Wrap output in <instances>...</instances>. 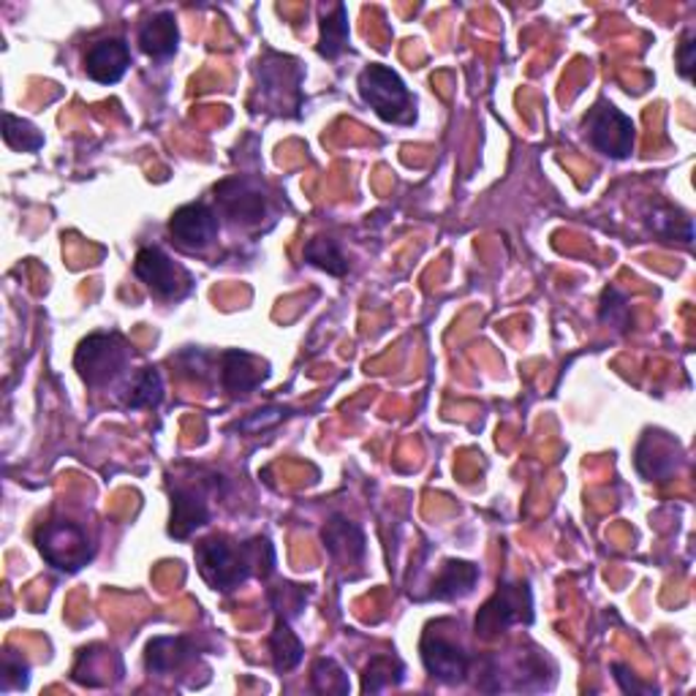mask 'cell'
Segmentation results:
<instances>
[{
    "label": "cell",
    "instance_id": "obj_9",
    "mask_svg": "<svg viewBox=\"0 0 696 696\" xmlns=\"http://www.w3.org/2000/svg\"><path fill=\"white\" fill-rule=\"evenodd\" d=\"M419 653H422L424 669L435 681L454 686V683H463L465 675H471V664L474 662H471V656L457 640H452L450 634L441 631V621L430 623L428 631H424Z\"/></svg>",
    "mask_w": 696,
    "mask_h": 696
},
{
    "label": "cell",
    "instance_id": "obj_2",
    "mask_svg": "<svg viewBox=\"0 0 696 696\" xmlns=\"http://www.w3.org/2000/svg\"><path fill=\"white\" fill-rule=\"evenodd\" d=\"M131 365V348L117 333H93L82 340L74 354L80 379L93 389L109 387Z\"/></svg>",
    "mask_w": 696,
    "mask_h": 696
},
{
    "label": "cell",
    "instance_id": "obj_5",
    "mask_svg": "<svg viewBox=\"0 0 696 696\" xmlns=\"http://www.w3.org/2000/svg\"><path fill=\"white\" fill-rule=\"evenodd\" d=\"M35 547L41 558L57 571H80L93 560V541L85 528L71 520H50L35 530Z\"/></svg>",
    "mask_w": 696,
    "mask_h": 696
},
{
    "label": "cell",
    "instance_id": "obj_1",
    "mask_svg": "<svg viewBox=\"0 0 696 696\" xmlns=\"http://www.w3.org/2000/svg\"><path fill=\"white\" fill-rule=\"evenodd\" d=\"M197 566L212 591L232 593L234 588L247 582L251 574H273L275 550L262 536L245 541V545L229 541L226 536H210L197 545Z\"/></svg>",
    "mask_w": 696,
    "mask_h": 696
},
{
    "label": "cell",
    "instance_id": "obj_4",
    "mask_svg": "<svg viewBox=\"0 0 696 696\" xmlns=\"http://www.w3.org/2000/svg\"><path fill=\"white\" fill-rule=\"evenodd\" d=\"M530 626L534 623V599L528 582H504L498 586L485 607L476 615L474 631L479 640H495L512 626Z\"/></svg>",
    "mask_w": 696,
    "mask_h": 696
},
{
    "label": "cell",
    "instance_id": "obj_7",
    "mask_svg": "<svg viewBox=\"0 0 696 696\" xmlns=\"http://www.w3.org/2000/svg\"><path fill=\"white\" fill-rule=\"evenodd\" d=\"M299 82H303V68L294 57L267 52L259 61V91H262L264 104L278 115L286 109H294V115H297L299 104H303Z\"/></svg>",
    "mask_w": 696,
    "mask_h": 696
},
{
    "label": "cell",
    "instance_id": "obj_15",
    "mask_svg": "<svg viewBox=\"0 0 696 696\" xmlns=\"http://www.w3.org/2000/svg\"><path fill=\"white\" fill-rule=\"evenodd\" d=\"M324 545H327V552L333 556V560L338 563H359L365 558V534L359 525H354L346 517L335 515L333 520L324 525L321 530Z\"/></svg>",
    "mask_w": 696,
    "mask_h": 696
},
{
    "label": "cell",
    "instance_id": "obj_31",
    "mask_svg": "<svg viewBox=\"0 0 696 696\" xmlns=\"http://www.w3.org/2000/svg\"><path fill=\"white\" fill-rule=\"evenodd\" d=\"M283 416H286V411H283V409L256 411V416L245 419V422H240L238 428L245 430V433H256V430H264V428H273V424H278Z\"/></svg>",
    "mask_w": 696,
    "mask_h": 696
},
{
    "label": "cell",
    "instance_id": "obj_23",
    "mask_svg": "<svg viewBox=\"0 0 696 696\" xmlns=\"http://www.w3.org/2000/svg\"><path fill=\"white\" fill-rule=\"evenodd\" d=\"M647 226L664 240H681V243H692L694 240V223L686 212L672 210L666 204H656L647 215Z\"/></svg>",
    "mask_w": 696,
    "mask_h": 696
},
{
    "label": "cell",
    "instance_id": "obj_6",
    "mask_svg": "<svg viewBox=\"0 0 696 696\" xmlns=\"http://www.w3.org/2000/svg\"><path fill=\"white\" fill-rule=\"evenodd\" d=\"M582 128H586V137L593 150H599L601 156L629 158L634 152V123L607 98L588 109Z\"/></svg>",
    "mask_w": 696,
    "mask_h": 696
},
{
    "label": "cell",
    "instance_id": "obj_21",
    "mask_svg": "<svg viewBox=\"0 0 696 696\" xmlns=\"http://www.w3.org/2000/svg\"><path fill=\"white\" fill-rule=\"evenodd\" d=\"M348 44V11L344 3H335L333 11H324L321 39H318V52L327 61H335Z\"/></svg>",
    "mask_w": 696,
    "mask_h": 696
},
{
    "label": "cell",
    "instance_id": "obj_25",
    "mask_svg": "<svg viewBox=\"0 0 696 696\" xmlns=\"http://www.w3.org/2000/svg\"><path fill=\"white\" fill-rule=\"evenodd\" d=\"M3 139L6 145L20 152H35L44 147V137H41L39 128L14 115H3Z\"/></svg>",
    "mask_w": 696,
    "mask_h": 696
},
{
    "label": "cell",
    "instance_id": "obj_12",
    "mask_svg": "<svg viewBox=\"0 0 696 696\" xmlns=\"http://www.w3.org/2000/svg\"><path fill=\"white\" fill-rule=\"evenodd\" d=\"M218 376H221V387L229 394H247L256 387H262V381L270 376V365L262 362L259 357L247 351H223L221 365H218Z\"/></svg>",
    "mask_w": 696,
    "mask_h": 696
},
{
    "label": "cell",
    "instance_id": "obj_29",
    "mask_svg": "<svg viewBox=\"0 0 696 696\" xmlns=\"http://www.w3.org/2000/svg\"><path fill=\"white\" fill-rule=\"evenodd\" d=\"M28 664L22 662V656H17L14 651H6L3 653V692H22L28 688Z\"/></svg>",
    "mask_w": 696,
    "mask_h": 696
},
{
    "label": "cell",
    "instance_id": "obj_28",
    "mask_svg": "<svg viewBox=\"0 0 696 696\" xmlns=\"http://www.w3.org/2000/svg\"><path fill=\"white\" fill-rule=\"evenodd\" d=\"M305 599H308V591L299 586H281L273 591V607L278 610V618H292V615H299L305 607Z\"/></svg>",
    "mask_w": 696,
    "mask_h": 696
},
{
    "label": "cell",
    "instance_id": "obj_16",
    "mask_svg": "<svg viewBox=\"0 0 696 696\" xmlns=\"http://www.w3.org/2000/svg\"><path fill=\"white\" fill-rule=\"evenodd\" d=\"M177 44H180V31H177V20L172 11L152 14L139 28V46L152 61H169L177 52Z\"/></svg>",
    "mask_w": 696,
    "mask_h": 696
},
{
    "label": "cell",
    "instance_id": "obj_11",
    "mask_svg": "<svg viewBox=\"0 0 696 696\" xmlns=\"http://www.w3.org/2000/svg\"><path fill=\"white\" fill-rule=\"evenodd\" d=\"M218 212L202 202H193L180 208L169 221V238L177 247L188 253H202L215 243L218 238Z\"/></svg>",
    "mask_w": 696,
    "mask_h": 696
},
{
    "label": "cell",
    "instance_id": "obj_18",
    "mask_svg": "<svg viewBox=\"0 0 696 696\" xmlns=\"http://www.w3.org/2000/svg\"><path fill=\"white\" fill-rule=\"evenodd\" d=\"M476 580H479V569L468 560H444L441 571L433 580V591H430V599L439 601H454L463 599L474 591Z\"/></svg>",
    "mask_w": 696,
    "mask_h": 696
},
{
    "label": "cell",
    "instance_id": "obj_27",
    "mask_svg": "<svg viewBox=\"0 0 696 696\" xmlns=\"http://www.w3.org/2000/svg\"><path fill=\"white\" fill-rule=\"evenodd\" d=\"M599 318L604 324H610V327L629 329L631 308H629V297L621 292V288H615V286L604 288V294H601Z\"/></svg>",
    "mask_w": 696,
    "mask_h": 696
},
{
    "label": "cell",
    "instance_id": "obj_10",
    "mask_svg": "<svg viewBox=\"0 0 696 696\" xmlns=\"http://www.w3.org/2000/svg\"><path fill=\"white\" fill-rule=\"evenodd\" d=\"M134 273L158 299H180L193 286L191 275L180 264H175L161 247H141L134 262Z\"/></svg>",
    "mask_w": 696,
    "mask_h": 696
},
{
    "label": "cell",
    "instance_id": "obj_30",
    "mask_svg": "<svg viewBox=\"0 0 696 696\" xmlns=\"http://www.w3.org/2000/svg\"><path fill=\"white\" fill-rule=\"evenodd\" d=\"M677 66H681V74L686 80L694 76V66H696V44H694V31H686L681 41V50H677Z\"/></svg>",
    "mask_w": 696,
    "mask_h": 696
},
{
    "label": "cell",
    "instance_id": "obj_3",
    "mask_svg": "<svg viewBox=\"0 0 696 696\" xmlns=\"http://www.w3.org/2000/svg\"><path fill=\"white\" fill-rule=\"evenodd\" d=\"M359 93L362 102L387 123H398V126H409L414 123L416 109L414 98H411L409 87L389 66H368L359 74Z\"/></svg>",
    "mask_w": 696,
    "mask_h": 696
},
{
    "label": "cell",
    "instance_id": "obj_20",
    "mask_svg": "<svg viewBox=\"0 0 696 696\" xmlns=\"http://www.w3.org/2000/svg\"><path fill=\"white\" fill-rule=\"evenodd\" d=\"M270 653H273V666L278 672H292L294 666L303 662L305 647L292 626H288L286 618H278L275 631L270 634Z\"/></svg>",
    "mask_w": 696,
    "mask_h": 696
},
{
    "label": "cell",
    "instance_id": "obj_26",
    "mask_svg": "<svg viewBox=\"0 0 696 696\" xmlns=\"http://www.w3.org/2000/svg\"><path fill=\"white\" fill-rule=\"evenodd\" d=\"M310 688L316 694H348V677L333 658H318L310 672Z\"/></svg>",
    "mask_w": 696,
    "mask_h": 696
},
{
    "label": "cell",
    "instance_id": "obj_17",
    "mask_svg": "<svg viewBox=\"0 0 696 696\" xmlns=\"http://www.w3.org/2000/svg\"><path fill=\"white\" fill-rule=\"evenodd\" d=\"M193 642L186 636H156L147 642L145 664L152 675H172L182 664L191 662Z\"/></svg>",
    "mask_w": 696,
    "mask_h": 696
},
{
    "label": "cell",
    "instance_id": "obj_8",
    "mask_svg": "<svg viewBox=\"0 0 696 696\" xmlns=\"http://www.w3.org/2000/svg\"><path fill=\"white\" fill-rule=\"evenodd\" d=\"M218 215L229 218L234 226H259L270 215V199L264 197L262 186L251 177H226L215 186Z\"/></svg>",
    "mask_w": 696,
    "mask_h": 696
},
{
    "label": "cell",
    "instance_id": "obj_19",
    "mask_svg": "<svg viewBox=\"0 0 696 696\" xmlns=\"http://www.w3.org/2000/svg\"><path fill=\"white\" fill-rule=\"evenodd\" d=\"M164 400V379L156 368H141L123 389V405L131 411L158 409Z\"/></svg>",
    "mask_w": 696,
    "mask_h": 696
},
{
    "label": "cell",
    "instance_id": "obj_22",
    "mask_svg": "<svg viewBox=\"0 0 696 696\" xmlns=\"http://www.w3.org/2000/svg\"><path fill=\"white\" fill-rule=\"evenodd\" d=\"M405 666L394 656H376L362 672V692L365 694H381L387 688H394L403 683Z\"/></svg>",
    "mask_w": 696,
    "mask_h": 696
},
{
    "label": "cell",
    "instance_id": "obj_14",
    "mask_svg": "<svg viewBox=\"0 0 696 696\" xmlns=\"http://www.w3.org/2000/svg\"><path fill=\"white\" fill-rule=\"evenodd\" d=\"M210 523V506L204 500L202 489L193 487H175L172 489V523L169 534L175 539H188L197 528Z\"/></svg>",
    "mask_w": 696,
    "mask_h": 696
},
{
    "label": "cell",
    "instance_id": "obj_24",
    "mask_svg": "<svg viewBox=\"0 0 696 696\" xmlns=\"http://www.w3.org/2000/svg\"><path fill=\"white\" fill-rule=\"evenodd\" d=\"M305 262L314 264V267L324 270L329 275H346L348 273V259L340 251V245L329 238H314L305 245Z\"/></svg>",
    "mask_w": 696,
    "mask_h": 696
},
{
    "label": "cell",
    "instance_id": "obj_13",
    "mask_svg": "<svg viewBox=\"0 0 696 696\" xmlns=\"http://www.w3.org/2000/svg\"><path fill=\"white\" fill-rule=\"evenodd\" d=\"M131 66V52L123 39H102L87 50L85 71L98 85H117Z\"/></svg>",
    "mask_w": 696,
    "mask_h": 696
},
{
    "label": "cell",
    "instance_id": "obj_32",
    "mask_svg": "<svg viewBox=\"0 0 696 696\" xmlns=\"http://www.w3.org/2000/svg\"><path fill=\"white\" fill-rule=\"evenodd\" d=\"M612 672H615V677H618V683H621V688L623 692H631V694H640V692H656V688H651V686H640V683L634 681V677H629V669L623 664H615L612 666Z\"/></svg>",
    "mask_w": 696,
    "mask_h": 696
}]
</instances>
